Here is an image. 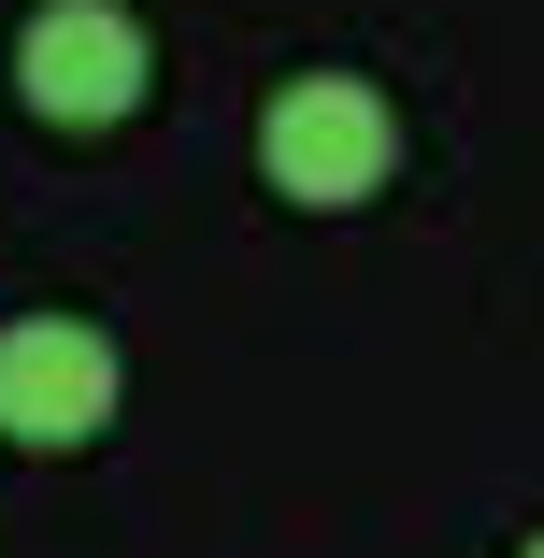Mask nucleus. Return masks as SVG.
<instances>
[{
  "label": "nucleus",
  "instance_id": "f257e3e1",
  "mask_svg": "<svg viewBox=\"0 0 544 558\" xmlns=\"http://www.w3.org/2000/svg\"><path fill=\"white\" fill-rule=\"evenodd\" d=\"M258 172H273V201H301V215H359V201L401 172L387 86H359V72H287L273 116H258Z\"/></svg>",
  "mask_w": 544,
  "mask_h": 558
},
{
  "label": "nucleus",
  "instance_id": "f03ea898",
  "mask_svg": "<svg viewBox=\"0 0 544 558\" xmlns=\"http://www.w3.org/2000/svg\"><path fill=\"white\" fill-rule=\"evenodd\" d=\"M158 86V44L130 0H44V15L15 29V100L44 130H130Z\"/></svg>",
  "mask_w": 544,
  "mask_h": 558
},
{
  "label": "nucleus",
  "instance_id": "7ed1b4c3",
  "mask_svg": "<svg viewBox=\"0 0 544 558\" xmlns=\"http://www.w3.org/2000/svg\"><path fill=\"white\" fill-rule=\"evenodd\" d=\"M100 415H116V344H100L86 315H15L0 329V429L15 444H86Z\"/></svg>",
  "mask_w": 544,
  "mask_h": 558
},
{
  "label": "nucleus",
  "instance_id": "20e7f679",
  "mask_svg": "<svg viewBox=\"0 0 544 558\" xmlns=\"http://www.w3.org/2000/svg\"><path fill=\"white\" fill-rule=\"evenodd\" d=\"M516 558H544V530H530V544H516Z\"/></svg>",
  "mask_w": 544,
  "mask_h": 558
}]
</instances>
